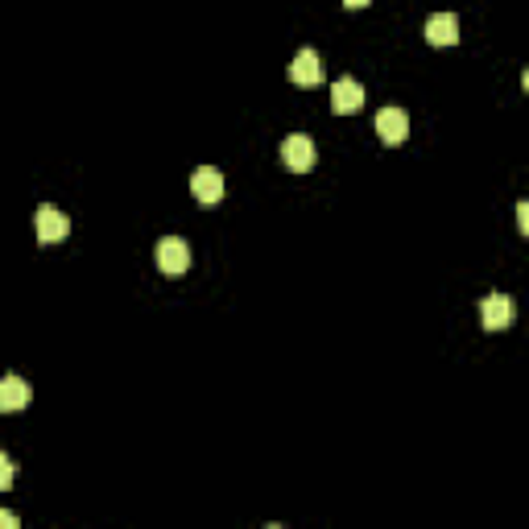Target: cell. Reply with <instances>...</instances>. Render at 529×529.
<instances>
[{
  "instance_id": "obj_14",
  "label": "cell",
  "mask_w": 529,
  "mask_h": 529,
  "mask_svg": "<svg viewBox=\"0 0 529 529\" xmlns=\"http://www.w3.org/2000/svg\"><path fill=\"white\" fill-rule=\"evenodd\" d=\"M372 0H344V9H368Z\"/></svg>"
},
{
  "instance_id": "obj_7",
  "label": "cell",
  "mask_w": 529,
  "mask_h": 529,
  "mask_svg": "<svg viewBox=\"0 0 529 529\" xmlns=\"http://www.w3.org/2000/svg\"><path fill=\"white\" fill-rule=\"evenodd\" d=\"M331 108L339 112V116H352V112H360V108H364V87L356 83L352 74L335 79V87H331Z\"/></svg>"
},
{
  "instance_id": "obj_12",
  "label": "cell",
  "mask_w": 529,
  "mask_h": 529,
  "mask_svg": "<svg viewBox=\"0 0 529 529\" xmlns=\"http://www.w3.org/2000/svg\"><path fill=\"white\" fill-rule=\"evenodd\" d=\"M517 228L529 236V203H525V199H521V203H517Z\"/></svg>"
},
{
  "instance_id": "obj_3",
  "label": "cell",
  "mask_w": 529,
  "mask_h": 529,
  "mask_svg": "<svg viewBox=\"0 0 529 529\" xmlns=\"http://www.w3.org/2000/svg\"><path fill=\"white\" fill-rule=\"evenodd\" d=\"M281 162H286V170H294V174L315 170V141L302 137V132H289V137L281 141Z\"/></svg>"
},
{
  "instance_id": "obj_4",
  "label": "cell",
  "mask_w": 529,
  "mask_h": 529,
  "mask_svg": "<svg viewBox=\"0 0 529 529\" xmlns=\"http://www.w3.org/2000/svg\"><path fill=\"white\" fill-rule=\"evenodd\" d=\"M289 79H294L298 87H318L323 83V58H318V50H298L294 63H289Z\"/></svg>"
},
{
  "instance_id": "obj_2",
  "label": "cell",
  "mask_w": 529,
  "mask_h": 529,
  "mask_svg": "<svg viewBox=\"0 0 529 529\" xmlns=\"http://www.w3.org/2000/svg\"><path fill=\"white\" fill-rule=\"evenodd\" d=\"M158 269L166 273V278H178V273H186V265H191V244L182 240V236H166V240H158Z\"/></svg>"
},
{
  "instance_id": "obj_6",
  "label": "cell",
  "mask_w": 529,
  "mask_h": 529,
  "mask_svg": "<svg viewBox=\"0 0 529 529\" xmlns=\"http://www.w3.org/2000/svg\"><path fill=\"white\" fill-rule=\"evenodd\" d=\"M191 195H195L203 207H215L223 199V174L211 170V166H199L195 174H191Z\"/></svg>"
},
{
  "instance_id": "obj_11",
  "label": "cell",
  "mask_w": 529,
  "mask_h": 529,
  "mask_svg": "<svg viewBox=\"0 0 529 529\" xmlns=\"http://www.w3.org/2000/svg\"><path fill=\"white\" fill-rule=\"evenodd\" d=\"M13 475H17V472H13V459L0 451V493H9V488H13Z\"/></svg>"
},
{
  "instance_id": "obj_5",
  "label": "cell",
  "mask_w": 529,
  "mask_h": 529,
  "mask_svg": "<svg viewBox=\"0 0 529 529\" xmlns=\"http://www.w3.org/2000/svg\"><path fill=\"white\" fill-rule=\"evenodd\" d=\"M513 298L509 294H488L480 302V318H484V331H505L513 323Z\"/></svg>"
},
{
  "instance_id": "obj_13",
  "label": "cell",
  "mask_w": 529,
  "mask_h": 529,
  "mask_svg": "<svg viewBox=\"0 0 529 529\" xmlns=\"http://www.w3.org/2000/svg\"><path fill=\"white\" fill-rule=\"evenodd\" d=\"M0 529H17V513H5V509H0Z\"/></svg>"
},
{
  "instance_id": "obj_1",
  "label": "cell",
  "mask_w": 529,
  "mask_h": 529,
  "mask_svg": "<svg viewBox=\"0 0 529 529\" xmlns=\"http://www.w3.org/2000/svg\"><path fill=\"white\" fill-rule=\"evenodd\" d=\"M34 232L42 244H58L71 236V220H66V211H58L54 203H42L34 215Z\"/></svg>"
},
{
  "instance_id": "obj_9",
  "label": "cell",
  "mask_w": 529,
  "mask_h": 529,
  "mask_svg": "<svg viewBox=\"0 0 529 529\" xmlns=\"http://www.w3.org/2000/svg\"><path fill=\"white\" fill-rule=\"evenodd\" d=\"M426 42L430 46H456L459 42V17L456 13H435V17H426Z\"/></svg>"
},
{
  "instance_id": "obj_8",
  "label": "cell",
  "mask_w": 529,
  "mask_h": 529,
  "mask_svg": "<svg viewBox=\"0 0 529 529\" xmlns=\"http://www.w3.org/2000/svg\"><path fill=\"white\" fill-rule=\"evenodd\" d=\"M377 132H381L385 145H401L409 137V116L401 108H381L377 112Z\"/></svg>"
},
{
  "instance_id": "obj_10",
  "label": "cell",
  "mask_w": 529,
  "mask_h": 529,
  "mask_svg": "<svg viewBox=\"0 0 529 529\" xmlns=\"http://www.w3.org/2000/svg\"><path fill=\"white\" fill-rule=\"evenodd\" d=\"M29 406V385L21 377H0V409L5 414H17Z\"/></svg>"
}]
</instances>
